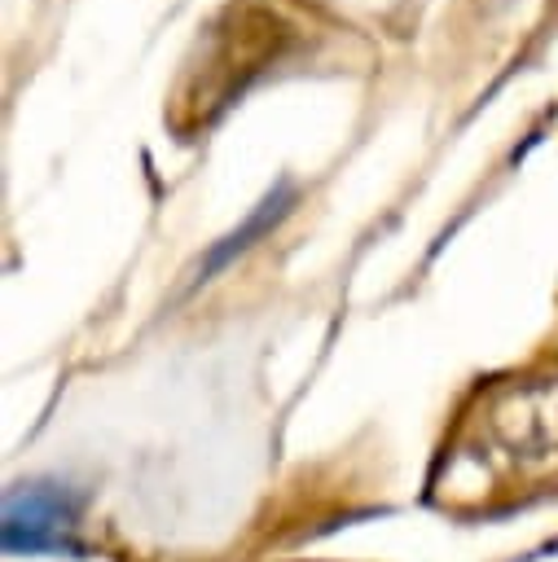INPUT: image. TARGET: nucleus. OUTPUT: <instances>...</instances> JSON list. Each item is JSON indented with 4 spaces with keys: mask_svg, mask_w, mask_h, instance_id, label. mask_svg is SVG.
Masks as SVG:
<instances>
[{
    "mask_svg": "<svg viewBox=\"0 0 558 562\" xmlns=\"http://www.w3.org/2000/svg\"><path fill=\"white\" fill-rule=\"evenodd\" d=\"M79 501L62 483H22L4 496L9 553H75Z\"/></svg>",
    "mask_w": 558,
    "mask_h": 562,
    "instance_id": "f257e3e1",
    "label": "nucleus"
},
{
    "mask_svg": "<svg viewBox=\"0 0 558 562\" xmlns=\"http://www.w3.org/2000/svg\"><path fill=\"white\" fill-rule=\"evenodd\" d=\"M294 202H299V189H294V180H286V176H281V180H277V184H272V189H268V193L255 202V211H250V215H246V220H242L233 233H224V237H220V241H215V246L202 255V263H198V277H193V281L215 277L224 263H233L242 250H250V246H255L264 233H272V228H277V224L290 215V206H294Z\"/></svg>",
    "mask_w": 558,
    "mask_h": 562,
    "instance_id": "f03ea898",
    "label": "nucleus"
}]
</instances>
